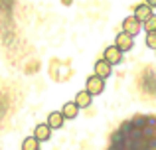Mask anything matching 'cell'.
<instances>
[{"instance_id": "1", "label": "cell", "mask_w": 156, "mask_h": 150, "mask_svg": "<svg viewBox=\"0 0 156 150\" xmlns=\"http://www.w3.org/2000/svg\"><path fill=\"white\" fill-rule=\"evenodd\" d=\"M140 30H142V22H138L134 16H126L125 20H122V32H126L129 36H136V34H140Z\"/></svg>"}, {"instance_id": "2", "label": "cell", "mask_w": 156, "mask_h": 150, "mask_svg": "<svg viewBox=\"0 0 156 150\" xmlns=\"http://www.w3.org/2000/svg\"><path fill=\"white\" fill-rule=\"evenodd\" d=\"M85 89H87L91 95H101L105 91V79H101L99 75H91L85 83Z\"/></svg>"}, {"instance_id": "3", "label": "cell", "mask_w": 156, "mask_h": 150, "mask_svg": "<svg viewBox=\"0 0 156 150\" xmlns=\"http://www.w3.org/2000/svg\"><path fill=\"white\" fill-rule=\"evenodd\" d=\"M103 59H107L111 65H119V63L122 61V51L119 50L117 46H109V47H105V51H103Z\"/></svg>"}, {"instance_id": "4", "label": "cell", "mask_w": 156, "mask_h": 150, "mask_svg": "<svg viewBox=\"0 0 156 150\" xmlns=\"http://www.w3.org/2000/svg\"><path fill=\"white\" fill-rule=\"evenodd\" d=\"M115 46H117L119 50H121L122 54H125V51L133 50L134 40H133V36H129L126 32H121V34H117V38H115Z\"/></svg>"}, {"instance_id": "5", "label": "cell", "mask_w": 156, "mask_h": 150, "mask_svg": "<svg viewBox=\"0 0 156 150\" xmlns=\"http://www.w3.org/2000/svg\"><path fill=\"white\" fill-rule=\"evenodd\" d=\"M133 16L138 20V22L144 24L148 18H152V16H154V12H152V8H150L148 4H136V6H134V14Z\"/></svg>"}, {"instance_id": "6", "label": "cell", "mask_w": 156, "mask_h": 150, "mask_svg": "<svg viewBox=\"0 0 156 150\" xmlns=\"http://www.w3.org/2000/svg\"><path fill=\"white\" fill-rule=\"evenodd\" d=\"M95 75H99L101 79L111 77V75H113V65H111L107 59H97V61H95Z\"/></svg>"}, {"instance_id": "7", "label": "cell", "mask_w": 156, "mask_h": 150, "mask_svg": "<svg viewBox=\"0 0 156 150\" xmlns=\"http://www.w3.org/2000/svg\"><path fill=\"white\" fill-rule=\"evenodd\" d=\"M34 136L40 140V142H48V140L51 138V128L48 123H40L38 127L34 128Z\"/></svg>"}, {"instance_id": "8", "label": "cell", "mask_w": 156, "mask_h": 150, "mask_svg": "<svg viewBox=\"0 0 156 150\" xmlns=\"http://www.w3.org/2000/svg\"><path fill=\"white\" fill-rule=\"evenodd\" d=\"M61 115L65 117V120H73L77 115H79V107H77L75 101H69V103H63L61 107Z\"/></svg>"}, {"instance_id": "9", "label": "cell", "mask_w": 156, "mask_h": 150, "mask_svg": "<svg viewBox=\"0 0 156 150\" xmlns=\"http://www.w3.org/2000/svg\"><path fill=\"white\" fill-rule=\"evenodd\" d=\"M75 103H77L79 109H87V107H91V103H93V95L87 89H83V91H79L75 95Z\"/></svg>"}, {"instance_id": "10", "label": "cell", "mask_w": 156, "mask_h": 150, "mask_svg": "<svg viewBox=\"0 0 156 150\" xmlns=\"http://www.w3.org/2000/svg\"><path fill=\"white\" fill-rule=\"evenodd\" d=\"M65 123V117L61 115V111H53L50 113V117H48V124H50L51 131H57V128H61Z\"/></svg>"}, {"instance_id": "11", "label": "cell", "mask_w": 156, "mask_h": 150, "mask_svg": "<svg viewBox=\"0 0 156 150\" xmlns=\"http://www.w3.org/2000/svg\"><path fill=\"white\" fill-rule=\"evenodd\" d=\"M22 150H40V140L36 136H28L22 142Z\"/></svg>"}, {"instance_id": "12", "label": "cell", "mask_w": 156, "mask_h": 150, "mask_svg": "<svg viewBox=\"0 0 156 150\" xmlns=\"http://www.w3.org/2000/svg\"><path fill=\"white\" fill-rule=\"evenodd\" d=\"M142 30H146V34H148V32H156V14L142 24Z\"/></svg>"}, {"instance_id": "13", "label": "cell", "mask_w": 156, "mask_h": 150, "mask_svg": "<svg viewBox=\"0 0 156 150\" xmlns=\"http://www.w3.org/2000/svg\"><path fill=\"white\" fill-rule=\"evenodd\" d=\"M146 46L156 51V32H148L146 34Z\"/></svg>"}, {"instance_id": "14", "label": "cell", "mask_w": 156, "mask_h": 150, "mask_svg": "<svg viewBox=\"0 0 156 150\" xmlns=\"http://www.w3.org/2000/svg\"><path fill=\"white\" fill-rule=\"evenodd\" d=\"M144 4H148L150 8H156V0H144Z\"/></svg>"}]
</instances>
